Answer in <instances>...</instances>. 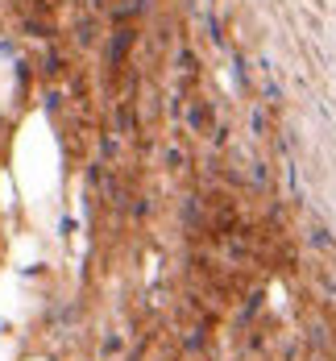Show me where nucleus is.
<instances>
[{"label": "nucleus", "mask_w": 336, "mask_h": 361, "mask_svg": "<svg viewBox=\"0 0 336 361\" xmlns=\"http://www.w3.org/2000/svg\"><path fill=\"white\" fill-rule=\"evenodd\" d=\"M133 42H137V25H133V21H116V30L108 34V54H104L112 71H116V67H120V63L129 59Z\"/></svg>", "instance_id": "nucleus-1"}, {"label": "nucleus", "mask_w": 336, "mask_h": 361, "mask_svg": "<svg viewBox=\"0 0 336 361\" xmlns=\"http://www.w3.org/2000/svg\"><path fill=\"white\" fill-rule=\"evenodd\" d=\"M175 71H179L183 83H195V79H199V59H195L191 46H179V50H175Z\"/></svg>", "instance_id": "nucleus-2"}, {"label": "nucleus", "mask_w": 336, "mask_h": 361, "mask_svg": "<svg viewBox=\"0 0 336 361\" xmlns=\"http://www.w3.org/2000/svg\"><path fill=\"white\" fill-rule=\"evenodd\" d=\"M183 121L191 133H204L208 129V109H204V100H187L183 104Z\"/></svg>", "instance_id": "nucleus-3"}, {"label": "nucleus", "mask_w": 336, "mask_h": 361, "mask_svg": "<svg viewBox=\"0 0 336 361\" xmlns=\"http://www.w3.org/2000/svg\"><path fill=\"white\" fill-rule=\"evenodd\" d=\"M116 129H120L125 137L137 129V121H133V100H120V104H116Z\"/></svg>", "instance_id": "nucleus-4"}, {"label": "nucleus", "mask_w": 336, "mask_h": 361, "mask_svg": "<svg viewBox=\"0 0 336 361\" xmlns=\"http://www.w3.org/2000/svg\"><path fill=\"white\" fill-rule=\"evenodd\" d=\"M96 17H79V25H75V42L79 46H96Z\"/></svg>", "instance_id": "nucleus-5"}, {"label": "nucleus", "mask_w": 336, "mask_h": 361, "mask_svg": "<svg viewBox=\"0 0 336 361\" xmlns=\"http://www.w3.org/2000/svg\"><path fill=\"white\" fill-rule=\"evenodd\" d=\"M287 183H291V200H303V183H299V166H295V158H287Z\"/></svg>", "instance_id": "nucleus-6"}, {"label": "nucleus", "mask_w": 336, "mask_h": 361, "mask_svg": "<svg viewBox=\"0 0 336 361\" xmlns=\"http://www.w3.org/2000/svg\"><path fill=\"white\" fill-rule=\"evenodd\" d=\"M120 349H125V336H120V332H108V336H104V345H100V353H104V357H116Z\"/></svg>", "instance_id": "nucleus-7"}, {"label": "nucleus", "mask_w": 336, "mask_h": 361, "mask_svg": "<svg viewBox=\"0 0 336 361\" xmlns=\"http://www.w3.org/2000/svg\"><path fill=\"white\" fill-rule=\"evenodd\" d=\"M249 125H254V133H266V125H270V121H266V109H261V104H254V109H249Z\"/></svg>", "instance_id": "nucleus-8"}, {"label": "nucleus", "mask_w": 336, "mask_h": 361, "mask_svg": "<svg viewBox=\"0 0 336 361\" xmlns=\"http://www.w3.org/2000/svg\"><path fill=\"white\" fill-rule=\"evenodd\" d=\"M63 67H67V63H63V54H58V50H50V54H46V67H42V71H46V75H63Z\"/></svg>", "instance_id": "nucleus-9"}, {"label": "nucleus", "mask_w": 336, "mask_h": 361, "mask_svg": "<svg viewBox=\"0 0 336 361\" xmlns=\"http://www.w3.org/2000/svg\"><path fill=\"white\" fill-rule=\"evenodd\" d=\"M311 245H320V250H332V237H328V228H324V224H316V228H311Z\"/></svg>", "instance_id": "nucleus-10"}, {"label": "nucleus", "mask_w": 336, "mask_h": 361, "mask_svg": "<svg viewBox=\"0 0 336 361\" xmlns=\"http://www.w3.org/2000/svg\"><path fill=\"white\" fill-rule=\"evenodd\" d=\"M25 34H30V37H42V42H46V37L54 34V30H50V25H42V21H25Z\"/></svg>", "instance_id": "nucleus-11"}, {"label": "nucleus", "mask_w": 336, "mask_h": 361, "mask_svg": "<svg viewBox=\"0 0 336 361\" xmlns=\"http://www.w3.org/2000/svg\"><path fill=\"white\" fill-rule=\"evenodd\" d=\"M249 179L258 183V187H266V183H270V171H266V162H254V171H249Z\"/></svg>", "instance_id": "nucleus-12"}, {"label": "nucleus", "mask_w": 336, "mask_h": 361, "mask_svg": "<svg viewBox=\"0 0 336 361\" xmlns=\"http://www.w3.org/2000/svg\"><path fill=\"white\" fill-rule=\"evenodd\" d=\"M183 162H187V158H183V149H179V145H170V149H166V166H175V171H179Z\"/></svg>", "instance_id": "nucleus-13"}, {"label": "nucleus", "mask_w": 336, "mask_h": 361, "mask_svg": "<svg viewBox=\"0 0 336 361\" xmlns=\"http://www.w3.org/2000/svg\"><path fill=\"white\" fill-rule=\"evenodd\" d=\"M104 154H108V158H116V137H112V133H104Z\"/></svg>", "instance_id": "nucleus-14"}]
</instances>
